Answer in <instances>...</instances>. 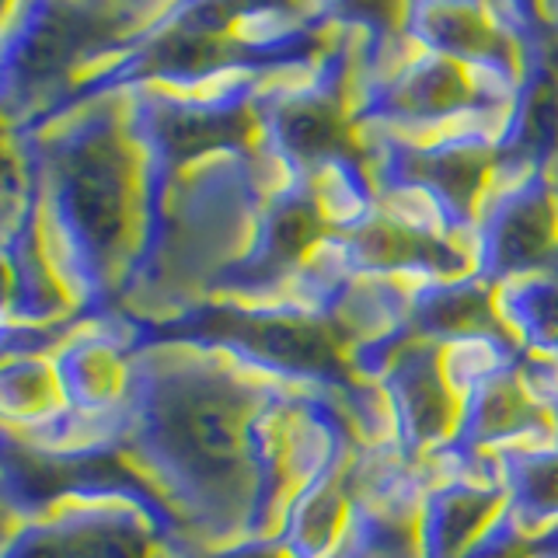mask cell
Returning a JSON list of instances; mask_svg holds the SVG:
<instances>
[]
</instances>
